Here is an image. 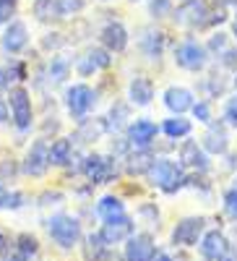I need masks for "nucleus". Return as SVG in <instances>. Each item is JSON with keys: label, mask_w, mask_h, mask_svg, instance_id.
Wrapping results in <instances>:
<instances>
[{"label": "nucleus", "mask_w": 237, "mask_h": 261, "mask_svg": "<svg viewBox=\"0 0 237 261\" xmlns=\"http://www.w3.org/2000/svg\"><path fill=\"white\" fill-rule=\"evenodd\" d=\"M6 102L11 110V125L16 128L18 136H29L34 125H37V115H34V94L26 84H13L6 92Z\"/></svg>", "instance_id": "nucleus-1"}, {"label": "nucleus", "mask_w": 237, "mask_h": 261, "mask_svg": "<svg viewBox=\"0 0 237 261\" xmlns=\"http://www.w3.org/2000/svg\"><path fill=\"white\" fill-rule=\"evenodd\" d=\"M185 178H188V170L177 162V160H169V157H159L154 160V165L149 167L146 172V180L152 188H157L164 196H177L185 188Z\"/></svg>", "instance_id": "nucleus-2"}, {"label": "nucleus", "mask_w": 237, "mask_h": 261, "mask_svg": "<svg viewBox=\"0 0 237 261\" xmlns=\"http://www.w3.org/2000/svg\"><path fill=\"white\" fill-rule=\"evenodd\" d=\"M45 230L50 235V241L60 248V251H73L78 248L81 238H83V225L76 214H68V212H57V214H50L45 220Z\"/></svg>", "instance_id": "nucleus-3"}, {"label": "nucleus", "mask_w": 237, "mask_h": 261, "mask_svg": "<svg viewBox=\"0 0 237 261\" xmlns=\"http://www.w3.org/2000/svg\"><path fill=\"white\" fill-rule=\"evenodd\" d=\"M81 175L89 180L92 186H104V183H115L120 178V160L115 154H102V151H89L81 160Z\"/></svg>", "instance_id": "nucleus-4"}, {"label": "nucleus", "mask_w": 237, "mask_h": 261, "mask_svg": "<svg viewBox=\"0 0 237 261\" xmlns=\"http://www.w3.org/2000/svg\"><path fill=\"white\" fill-rule=\"evenodd\" d=\"M99 102V92L94 89V86H89L86 81H78V84H68L66 92H63V105H66V113L73 123H81L86 120L94 107Z\"/></svg>", "instance_id": "nucleus-5"}, {"label": "nucleus", "mask_w": 237, "mask_h": 261, "mask_svg": "<svg viewBox=\"0 0 237 261\" xmlns=\"http://www.w3.org/2000/svg\"><path fill=\"white\" fill-rule=\"evenodd\" d=\"M172 60H175V65L180 71L203 73L209 68V63H211V55H209V50H206V45L201 39L188 34L175 45V50H172Z\"/></svg>", "instance_id": "nucleus-6"}, {"label": "nucleus", "mask_w": 237, "mask_h": 261, "mask_svg": "<svg viewBox=\"0 0 237 261\" xmlns=\"http://www.w3.org/2000/svg\"><path fill=\"white\" fill-rule=\"evenodd\" d=\"M209 0H183V6L172 8V21L188 32H209Z\"/></svg>", "instance_id": "nucleus-7"}, {"label": "nucleus", "mask_w": 237, "mask_h": 261, "mask_svg": "<svg viewBox=\"0 0 237 261\" xmlns=\"http://www.w3.org/2000/svg\"><path fill=\"white\" fill-rule=\"evenodd\" d=\"M47 149H50V139L39 136L29 144V149L24 151V157H21V175L24 178H32V180H42L47 175L50 170V162H47Z\"/></svg>", "instance_id": "nucleus-8"}, {"label": "nucleus", "mask_w": 237, "mask_h": 261, "mask_svg": "<svg viewBox=\"0 0 237 261\" xmlns=\"http://www.w3.org/2000/svg\"><path fill=\"white\" fill-rule=\"evenodd\" d=\"M29 24L24 18H11L3 24V29H0V53H3L6 58H18L21 53H24L29 47Z\"/></svg>", "instance_id": "nucleus-9"}, {"label": "nucleus", "mask_w": 237, "mask_h": 261, "mask_svg": "<svg viewBox=\"0 0 237 261\" xmlns=\"http://www.w3.org/2000/svg\"><path fill=\"white\" fill-rule=\"evenodd\" d=\"M112 63H115V55L107 53L102 45H97V47L81 50V53L73 58V71H76V76H81V79H92V76H97V73H102V71H110Z\"/></svg>", "instance_id": "nucleus-10"}, {"label": "nucleus", "mask_w": 237, "mask_h": 261, "mask_svg": "<svg viewBox=\"0 0 237 261\" xmlns=\"http://www.w3.org/2000/svg\"><path fill=\"white\" fill-rule=\"evenodd\" d=\"M209 227V220L203 214H190V217H183V220H177V225L172 227L169 232V243L175 248H196L201 235L206 232Z\"/></svg>", "instance_id": "nucleus-11"}, {"label": "nucleus", "mask_w": 237, "mask_h": 261, "mask_svg": "<svg viewBox=\"0 0 237 261\" xmlns=\"http://www.w3.org/2000/svg\"><path fill=\"white\" fill-rule=\"evenodd\" d=\"M177 162L188 170V172H211V167H214V162H211V157L203 151V146H201V141L198 139H183L180 144H177Z\"/></svg>", "instance_id": "nucleus-12"}, {"label": "nucleus", "mask_w": 237, "mask_h": 261, "mask_svg": "<svg viewBox=\"0 0 237 261\" xmlns=\"http://www.w3.org/2000/svg\"><path fill=\"white\" fill-rule=\"evenodd\" d=\"M97 232L102 235V241L110 246V248L112 246H120V243H125L128 235L136 232V217L128 214V212L115 214V217H110V220H102V225H99Z\"/></svg>", "instance_id": "nucleus-13"}, {"label": "nucleus", "mask_w": 237, "mask_h": 261, "mask_svg": "<svg viewBox=\"0 0 237 261\" xmlns=\"http://www.w3.org/2000/svg\"><path fill=\"white\" fill-rule=\"evenodd\" d=\"M123 134L131 149H152L159 139V123L152 118H136L123 128Z\"/></svg>", "instance_id": "nucleus-14"}, {"label": "nucleus", "mask_w": 237, "mask_h": 261, "mask_svg": "<svg viewBox=\"0 0 237 261\" xmlns=\"http://www.w3.org/2000/svg\"><path fill=\"white\" fill-rule=\"evenodd\" d=\"M159 246L152 232H133L123 243V258L125 261H154Z\"/></svg>", "instance_id": "nucleus-15"}, {"label": "nucleus", "mask_w": 237, "mask_h": 261, "mask_svg": "<svg viewBox=\"0 0 237 261\" xmlns=\"http://www.w3.org/2000/svg\"><path fill=\"white\" fill-rule=\"evenodd\" d=\"M99 45L117 58L128 50V45H131V32H128V27L123 21H107L99 29Z\"/></svg>", "instance_id": "nucleus-16"}, {"label": "nucleus", "mask_w": 237, "mask_h": 261, "mask_svg": "<svg viewBox=\"0 0 237 261\" xmlns=\"http://www.w3.org/2000/svg\"><path fill=\"white\" fill-rule=\"evenodd\" d=\"M167 45H169V39H167V32L159 29V27H146L141 29L138 34V50L146 60H152V63H159L167 53Z\"/></svg>", "instance_id": "nucleus-17"}, {"label": "nucleus", "mask_w": 237, "mask_h": 261, "mask_svg": "<svg viewBox=\"0 0 237 261\" xmlns=\"http://www.w3.org/2000/svg\"><path fill=\"white\" fill-rule=\"evenodd\" d=\"M201 146L209 157H222L224 151L229 149V128L219 120H211L203 130V136H201Z\"/></svg>", "instance_id": "nucleus-18"}, {"label": "nucleus", "mask_w": 237, "mask_h": 261, "mask_svg": "<svg viewBox=\"0 0 237 261\" xmlns=\"http://www.w3.org/2000/svg\"><path fill=\"white\" fill-rule=\"evenodd\" d=\"M157 99V84L152 76L136 73L131 81H128V102L133 107H149Z\"/></svg>", "instance_id": "nucleus-19"}, {"label": "nucleus", "mask_w": 237, "mask_h": 261, "mask_svg": "<svg viewBox=\"0 0 237 261\" xmlns=\"http://www.w3.org/2000/svg\"><path fill=\"white\" fill-rule=\"evenodd\" d=\"M162 102H164V107L172 115H185V113H190L193 102H196V92L188 89V86H183V84H172V86L164 89Z\"/></svg>", "instance_id": "nucleus-20"}, {"label": "nucleus", "mask_w": 237, "mask_h": 261, "mask_svg": "<svg viewBox=\"0 0 237 261\" xmlns=\"http://www.w3.org/2000/svg\"><path fill=\"white\" fill-rule=\"evenodd\" d=\"M157 160V149H131L123 157V172L128 178H146L149 167L154 165Z\"/></svg>", "instance_id": "nucleus-21"}, {"label": "nucleus", "mask_w": 237, "mask_h": 261, "mask_svg": "<svg viewBox=\"0 0 237 261\" xmlns=\"http://www.w3.org/2000/svg\"><path fill=\"white\" fill-rule=\"evenodd\" d=\"M76 141L73 136H55L50 141V149H47V162L52 170H66L71 162H73V154H76Z\"/></svg>", "instance_id": "nucleus-22"}, {"label": "nucleus", "mask_w": 237, "mask_h": 261, "mask_svg": "<svg viewBox=\"0 0 237 261\" xmlns=\"http://www.w3.org/2000/svg\"><path fill=\"white\" fill-rule=\"evenodd\" d=\"M229 246V238H227V232L224 230H219V227H206V232L201 235V241H198V256H201V261H217L222 253H224V248Z\"/></svg>", "instance_id": "nucleus-23"}, {"label": "nucleus", "mask_w": 237, "mask_h": 261, "mask_svg": "<svg viewBox=\"0 0 237 261\" xmlns=\"http://www.w3.org/2000/svg\"><path fill=\"white\" fill-rule=\"evenodd\" d=\"M73 76V58L68 53H52L47 60V68H45V81L50 86H63L68 84V79Z\"/></svg>", "instance_id": "nucleus-24"}, {"label": "nucleus", "mask_w": 237, "mask_h": 261, "mask_svg": "<svg viewBox=\"0 0 237 261\" xmlns=\"http://www.w3.org/2000/svg\"><path fill=\"white\" fill-rule=\"evenodd\" d=\"M131 115H133V105L125 102V99H115V102L110 105V110L102 115L104 128H107V136L120 134V130L131 123Z\"/></svg>", "instance_id": "nucleus-25"}, {"label": "nucleus", "mask_w": 237, "mask_h": 261, "mask_svg": "<svg viewBox=\"0 0 237 261\" xmlns=\"http://www.w3.org/2000/svg\"><path fill=\"white\" fill-rule=\"evenodd\" d=\"M159 134L164 136V139H169V141H183V139H188L190 134H193V120L190 118H185V115H172V118H164L162 123H159Z\"/></svg>", "instance_id": "nucleus-26"}, {"label": "nucleus", "mask_w": 237, "mask_h": 261, "mask_svg": "<svg viewBox=\"0 0 237 261\" xmlns=\"http://www.w3.org/2000/svg\"><path fill=\"white\" fill-rule=\"evenodd\" d=\"M107 136V128H104V120L102 118H86L81 123H76V134H73V141L76 144H97L99 139Z\"/></svg>", "instance_id": "nucleus-27"}, {"label": "nucleus", "mask_w": 237, "mask_h": 261, "mask_svg": "<svg viewBox=\"0 0 237 261\" xmlns=\"http://www.w3.org/2000/svg\"><path fill=\"white\" fill-rule=\"evenodd\" d=\"M78 248L83 253V261H107V256H110V246L102 241V235L97 230L94 232H83Z\"/></svg>", "instance_id": "nucleus-28"}, {"label": "nucleus", "mask_w": 237, "mask_h": 261, "mask_svg": "<svg viewBox=\"0 0 237 261\" xmlns=\"http://www.w3.org/2000/svg\"><path fill=\"white\" fill-rule=\"evenodd\" d=\"M123 212H128V209H125V199L120 193H104L94 204V214H97L99 222L110 220V217H115V214H123Z\"/></svg>", "instance_id": "nucleus-29"}, {"label": "nucleus", "mask_w": 237, "mask_h": 261, "mask_svg": "<svg viewBox=\"0 0 237 261\" xmlns=\"http://www.w3.org/2000/svg\"><path fill=\"white\" fill-rule=\"evenodd\" d=\"M32 13H34V18L39 21V24H45V27H50V24H55V21H60V16H57V3H55V0H34Z\"/></svg>", "instance_id": "nucleus-30"}, {"label": "nucleus", "mask_w": 237, "mask_h": 261, "mask_svg": "<svg viewBox=\"0 0 237 261\" xmlns=\"http://www.w3.org/2000/svg\"><path fill=\"white\" fill-rule=\"evenodd\" d=\"M13 248H16L18 253H24L26 258H37L39 251H42V243H39V238H37L34 232H18Z\"/></svg>", "instance_id": "nucleus-31"}, {"label": "nucleus", "mask_w": 237, "mask_h": 261, "mask_svg": "<svg viewBox=\"0 0 237 261\" xmlns=\"http://www.w3.org/2000/svg\"><path fill=\"white\" fill-rule=\"evenodd\" d=\"M68 45H71L68 34H66V32H57V29H50L45 37L39 39V47L45 50L47 55H52V53H60L63 47H68Z\"/></svg>", "instance_id": "nucleus-32"}, {"label": "nucleus", "mask_w": 237, "mask_h": 261, "mask_svg": "<svg viewBox=\"0 0 237 261\" xmlns=\"http://www.w3.org/2000/svg\"><path fill=\"white\" fill-rule=\"evenodd\" d=\"M229 89V84L227 81H222V76L219 73H211V76H203V81H201V92H203V97L206 99H219L224 92Z\"/></svg>", "instance_id": "nucleus-33"}, {"label": "nucleus", "mask_w": 237, "mask_h": 261, "mask_svg": "<svg viewBox=\"0 0 237 261\" xmlns=\"http://www.w3.org/2000/svg\"><path fill=\"white\" fill-rule=\"evenodd\" d=\"M136 217H138V222H143L149 227H159V222H162V212H159L157 201H141L136 206Z\"/></svg>", "instance_id": "nucleus-34"}, {"label": "nucleus", "mask_w": 237, "mask_h": 261, "mask_svg": "<svg viewBox=\"0 0 237 261\" xmlns=\"http://www.w3.org/2000/svg\"><path fill=\"white\" fill-rule=\"evenodd\" d=\"M190 115L196 118L198 123H203V125H209L211 120H217V113H214V102L211 99H196L193 102V107H190Z\"/></svg>", "instance_id": "nucleus-35"}, {"label": "nucleus", "mask_w": 237, "mask_h": 261, "mask_svg": "<svg viewBox=\"0 0 237 261\" xmlns=\"http://www.w3.org/2000/svg\"><path fill=\"white\" fill-rule=\"evenodd\" d=\"M57 3V16L60 18H76L86 11L89 0H55Z\"/></svg>", "instance_id": "nucleus-36"}, {"label": "nucleus", "mask_w": 237, "mask_h": 261, "mask_svg": "<svg viewBox=\"0 0 237 261\" xmlns=\"http://www.w3.org/2000/svg\"><path fill=\"white\" fill-rule=\"evenodd\" d=\"M146 8H149V16H152L154 21H162V18L172 16L175 0H146Z\"/></svg>", "instance_id": "nucleus-37"}, {"label": "nucleus", "mask_w": 237, "mask_h": 261, "mask_svg": "<svg viewBox=\"0 0 237 261\" xmlns=\"http://www.w3.org/2000/svg\"><path fill=\"white\" fill-rule=\"evenodd\" d=\"M32 201V196L26 191H18V188H8V196H6V204H3V212H16V209H24L26 204Z\"/></svg>", "instance_id": "nucleus-38"}, {"label": "nucleus", "mask_w": 237, "mask_h": 261, "mask_svg": "<svg viewBox=\"0 0 237 261\" xmlns=\"http://www.w3.org/2000/svg\"><path fill=\"white\" fill-rule=\"evenodd\" d=\"M206 45V50H209V55L214 58V55H219L227 45H229V32H222V29H214V34L203 42Z\"/></svg>", "instance_id": "nucleus-39"}, {"label": "nucleus", "mask_w": 237, "mask_h": 261, "mask_svg": "<svg viewBox=\"0 0 237 261\" xmlns=\"http://www.w3.org/2000/svg\"><path fill=\"white\" fill-rule=\"evenodd\" d=\"M222 209H224V214L229 217L232 222L237 220V188L234 186L224 188V193H222Z\"/></svg>", "instance_id": "nucleus-40"}, {"label": "nucleus", "mask_w": 237, "mask_h": 261, "mask_svg": "<svg viewBox=\"0 0 237 261\" xmlns=\"http://www.w3.org/2000/svg\"><path fill=\"white\" fill-rule=\"evenodd\" d=\"M222 123L227 128H237V94L224 99V105H222Z\"/></svg>", "instance_id": "nucleus-41"}, {"label": "nucleus", "mask_w": 237, "mask_h": 261, "mask_svg": "<svg viewBox=\"0 0 237 261\" xmlns=\"http://www.w3.org/2000/svg\"><path fill=\"white\" fill-rule=\"evenodd\" d=\"M13 243H16V232H11V227L0 225V261H6L11 256Z\"/></svg>", "instance_id": "nucleus-42"}, {"label": "nucleus", "mask_w": 237, "mask_h": 261, "mask_svg": "<svg viewBox=\"0 0 237 261\" xmlns=\"http://www.w3.org/2000/svg\"><path fill=\"white\" fill-rule=\"evenodd\" d=\"M217 58H219V63H222V68H227V71H237V45H227Z\"/></svg>", "instance_id": "nucleus-43"}, {"label": "nucleus", "mask_w": 237, "mask_h": 261, "mask_svg": "<svg viewBox=\"0 0 237 261\" xmlns=\"http://www.w3.org/2000/svg\"><path fill=\"white\" fill-rule=\"evenodd\" d=\"M63 201H66V196H63L60 191H45V193H39V196H37V204H39L42 209L57 206V204H63Z\"/></svg>", "instance_id": "nucleus-44"}, {"label": "nucleus", "mask_w": 237, "mask_h": 261, "mask_svg": "<svg viewBox=\"0 0 237 261\" xmlns=\"http://www.w3.org/2000/svg\"><path fill=\"white\" fill-rule=\"evenodd\" d=\"M18 8H21V0H0V21H11L18 16Z\"/></svg>", "instance_id": "nucleus-45"}, {"label": "nucleus", "mask_w": 237, "mask_h": 261, "mask_svg": "<svg viewBox=\"0 0 237 261\" xmlns=\"http://www.w3.org/2000/svg\"><path fill=\"white\" fill-rule=\"evenodd\" d=\"M13 84H16V76H13V71H11V65L3 63V65H0V94H6Z\"/></svg>", "instance_id": "nucleus-46"}, {"label": "nucleus", "mask_w": 237, "mask_h": 261, "mask_svg": "<svg viewBox=\"0 0 237 261\" xmlns=\"http://www.w3.org/2000/svg\"><path fill=\"white\" fill-rule=\"evenodd\" d=\"M128 151H131V144H128V139L125 136H117V139H112V154L117 157V160H123Z\"/></svg>", "instance_id": "nucleus-47"}, {"label": "nucleus", "mask_w": 237, "mask_h": 261, "mask_svg": "<svg viewBox=\"0 0 237 261\" xmlns=\"http://www.w3.org/2000/svg\"><path fill=\"white\" fill-rule=\"evenodd\" d=\"M222 157H227V160H224V167H227L229 172H234V170H237V151H229V149H227Z\"/></svg>", "instance_id": "nucleus-48"}, {"label": "nucleus", "mask_w": 237, "mask_h": 261, "mask_svg": "<svg viewBox=\"0 0 237 261\" xmlns=\"http://www.w3.org/2000/svg\"><path fill=\"white\" fill-rule=\"evenodd\" d=\"M217 261H237V246H234V243L229 241V246L224 248V253H222V256H219Z\"/></svg>", "instance_id": "nucleus-49"}, {"label": "nucleus", "mask_w": 237, "mask_h": 261, "mask_svg": "<svg viewBox=\"0 0 237 261\" xmlns=\"http://www.w3.org/2000/svg\"><path fill=\"white\" fill-rule=\"evenodd\" d=\"M8 120H11L8 102H6V97H0V123H8Z\"/></svg>", "instance_id": "nucleus-50"}, {"label": "nucleus", "mask_w": 237, "mask_h": 261, "mask_svg": "<svg viewBox=\"0 0 237 261\" xmlns=\"http://www.w3.org/2000/svg\"><path fill=\"white\" fill-rule=\"evenodd\" d=\"M234 13L229 16V21H227V24H229V37H234L237 39V8H232Z\"/></svg>", "instance_id": "nucleus-51"}, {"label": "nucleus", "mask_w": 237, "mask_h": 261, "mask_svg": "<svg viewBox=\"0 0 237 261\" xmlns=\"http://www.w3.org/2000/svg\"><path fill=\"white\" fill-rule=\"evenodd\" d=\"M6 196H8V186L0 180V212H3V204H6Z\"/></svg>", "instance_id": "nucleus-52"}, {"label": "nucleus", "mask_w": 237, "mask_h": 261, "mask_svg": "<svg viewBox=\"0 0 237 261\" xmlns=\"http://www.w3.org/2000/svg\"><path fill=\"white\" fill-rule=\"evenodd\" d=\"M219 6H224V8H237V0H217Z\"/></svg>", "instance_id": "nucleus-53"}, {"label": "nucleus", "mask_w": 237, "mask_h": 261, "mask_svg": "<svg viewBox=\"0 0 237 261\" xmlns=\"http://www.w3.org/2000/svg\"><path fill=\"white\" fill-rule=\"evenodd\" d=\"M232 89H234V94H237V71H234V76H232Z\"/></svg>", "instance_id": "nucleus-54"}, {"label": "nucleus", "mask_w": 237, "mask_h": 261, "mask_svg": "<svg viewBox=\"0 0 237 261\" xmlns=\"http://www.w3.org/2000/svg\"><path fill=\"white\" fill-rule=\"evenodd\" d=\"M99 3H115V0H99Z\"/></svg>", "instance_id": "nucleus-55"}, {"label": "nucleus", "mask_w": 237, "mask_h": 261, "mask_svg": "<svg viewBox=\"0 0 237 261\" xmlns=\"http://www.w3.org/2000/svg\"><path fill=\"white\" fill-rule=\"evenodd\" d=\"M232 186H234V188H237V175H234V180H232Z\"/></svg>", "instance_id": "nucleus-56"}, {"label": "nucleus", "mask_w": 237, "mask_h": 261, "mask_svg": "<svg viewBox=\"0 0 237 261\" xmlns=\"http://www.w3.org/2000/svg\"><path fill=\"white\" fill-rule=\"evenodd\" d=\"M128 3H141V0H128Z\"/></svg>", "instance_id": "nucleus-57"}, {"label": "nucleus", "mask_w": 237, "mask_h": 261, "mask_svg": "<svg viewBox=\"0 0 237 261\" xmlns=\"http://www.w3.org/2000/svg\"><path fill=\"white\" fill-rule=\"evenodd\" d=\"M0 29H3V21H0Z\"/></svg>", "instance_id": "nucleus-58"}, {"label": "nucleus", "mask_w": 237, "mask_h": 261, "mask_svg": "<svg viewBox=\"0 0 237 261\" xmlns=\"http://www.w3.org/2000/svg\"><path fill=\"white\" fill-rule=\"evenodd\" d=\"M123 261H125V258H123Z\"/></svg>", "instance_id": "nucleus-59"}, {"label": "nucleus", "mask_w": 237, "mask_h": 261, "mask_svg": "<svg viewBox=\"0 0 237 261\" xmlns=\"http://www.w3.org/2000/svg\"><path fill=\"white\" fill-rule=\"evenodd\" d=\"M6 261H8V258H6Z\"/></svg>", "instance_id": "nucleus-60"}]
</instances>
